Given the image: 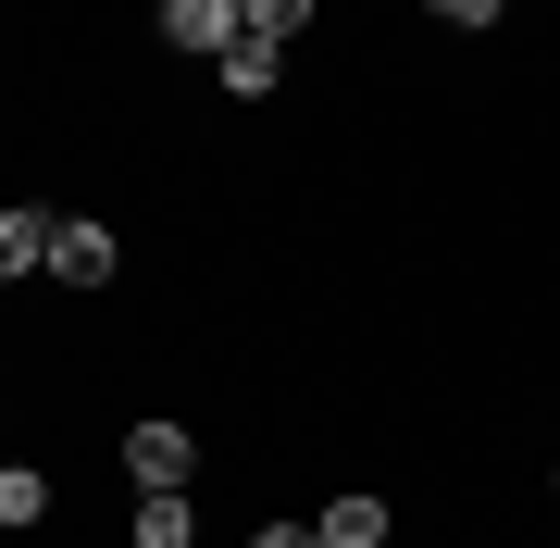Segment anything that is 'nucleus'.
Masks as SVG:
<instances>
[{
  "mask_svg": "<svg viewBox=\"0 0 560 548\" xmlns=\"http://www.w3.org/2000/svg\"><path fill=\"white\" fill-rule=\"evenodd\" d=\"M162 38H175V50H237L249 38V0H162Z\"/></svg>",
  "mask_w": 560,
  "mask_h": 548,
  "instance_id": "obj_1",
  "label": "nucleus"
},
{
  "mask_svg": "<svg viewBox=\"0 0 560 548\" xmlns=\"http://www.w3.org/2000/svg\"><path fill=\"white\" fill-rule=\"evenodd\" d=\"M187 474H200V436L187 424H138L125 436V487H187Z\"/></svg>",
  "mask_w": 560,
  "mask_h": 548,
  "instance_id": "obj_2",
  "label": "nucleus"
},
{
  "mask_svg": "<svg viewBox=\"0 0 560 548\" xmlns=\"http://www.w3.org/2000/svg\"><path fill=\"white\" fill-rule=\"evenodd\" d=\"M50 263H62V212L13 200V212H0V275H50Z\"/></svg>",
  "mask_w": 560,
  "mask_h": 548,
  "instance_id": "obj_3",
  "label": "nucleus"
},
{
  "mask_svg": "<svg viewBox=\"0 0 560 548\" xmlns=\"http://www.w3.org/2000/svg\"><path fill=\"white\" fill-rule=\"evenodd\" d=\"M138 548H200V511H187V487H138Z\"/></svg>",
  "mask_w": 560,
  "mask_h": 548,
  "instance_id": "obj_4",
  "label": "nucleus"
},
{
  "mask_svg": "<svg viewBox=\"0 0 560 548\" xmlns=\"http://www.w3.org/2000/svg\"><path fill=\"white\" fill-rule=\"evenodd\" d=\"M324 548H386V499H374V487L324 499Z\"/></svg>",
  "mask_w": 560,
  "mask_h": 548,
  "instance_id": "obj_5",
  "label": "nucleus"
},
{
  "mask_svg": "<svg viewBox=\"0 0 560 548\" xmlns=\"http://www.w3.org/2000/svg\"><path fill=\"white\" fill-rule=\"evenodd\" d=\"M62 287H113V224H62Z\"/></svg>",
  "mask_w": 560,
  "mask_h": 548,
  "instance_id": "obj_6",
  "label": "nucleus"
},
{
  "mask_svg": "<svg viewBox=\"0 0 560 548\" xmlns=\"http://www.w3.org/2000/svg\"><path fill=\"white\" fill-rule=\"evenodd\" d=\"M275 75H287V38H261V25H249V38L224 50V88H237V101H261Z\"/></svg>",
  "mask_w": 560,
  "mask_h": 548,
  "instance_id": "obj_7",
  "label": "nucleus"
},
{
  "mask_svg": "<svg viewBox=\"0 0 560 548\" xmlns=\"http://www.w3.org/2000/svg\"><path fill=\"white\" fill-rule=\"evenodd\" d=\"M38 511H50V474H25V462H13V474H0V524L25 536V524H38Z\"/></svg>",
  "mask_w": 560,
  "mask_h": 548,
  "instance_id": "obj_8",
  "label": "nucleus"
},
{
  "mask_svg": "<svg viewBox=\"0 0 560 548\" xmlns=\"http://www.w3.org/2000/svg\"><path fill=\"white\" fill-rule=\"evenodd\" d=\"M249 25H261V38H300V25H312V0H249Z\"/></svg>",
  "mask_w": 560,
  "mask_h": 548,
  "instance_id": "obj_9",
  "label": "nucleus"
},
{
  "mask_svg": "<svg viewBox=\"0 0 560 548\" xmlns=\"http://www.w3.org/2000/svg\"><path fill=\"white\" fill-rule=\"evenodd\" d=\"M436 25H460V38H474V25H499V0H436Z\"/></svg>",
  "mask_w": 560,
  "mask_h": 548,
  "instance_id": "obj_10",
  "label": "nucleus"
},
{
  "mask_svg": "<svg viewBox=\"0 0 560 548\" xmlns=\"http://www.w3.org/2000/svg\"><path fill=\"white\" fill-rule=\"evenodd\" d=\"M249 548H324V524H261Z\"/></svg>",
  "mask_w": 560,
  "mask_h": 548,
  "instance_id": "obj_11",
  "label": "nucleus"
}]
</instances>
